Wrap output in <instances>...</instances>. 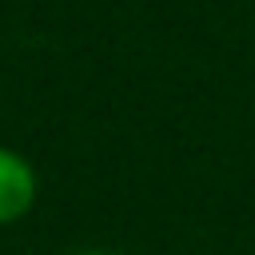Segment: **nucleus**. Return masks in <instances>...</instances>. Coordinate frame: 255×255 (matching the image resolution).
<instances>
[{
    "mask_svg": "<svg viewBox=\"0 0 255 255\" xmlns=\"http://www.w3.org/2000/svg\"><path fill=\"white\" fill-rule=\"evenodd\" d=\"M36 203V171L24 155L0 147V223H16Z\"/></svg>",
    "mask_w": 255,
    "mask_h": 255,
    "instance_id": "obj_1",
    "label": "nucleus"
},
{
    "mask_svg": "<svg viewBox=\"0 0 255 255\" xmlns=\"http://www.w3.org/2000/svg\"><path fill=\"white\" fill-rule=\"evenodd\" d=\"M76 255H116V251H76Z\"/></svg>",
    "mask_w": 255,
    "mask_h": 255,
    "instance_id": "obj_2",
    "label": "nucleus"
}]
</instances>
